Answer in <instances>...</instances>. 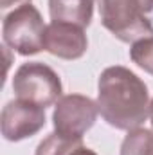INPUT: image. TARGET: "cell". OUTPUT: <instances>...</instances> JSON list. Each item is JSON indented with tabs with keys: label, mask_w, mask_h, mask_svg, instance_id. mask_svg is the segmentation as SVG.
I'll list each match as a JSON object with an SVG mask.
<instances>
[{
	"label": "cell",
	"mask_w": 153,
	"mask_h": 155,
	"mask_svg": "<svg viewBox=\"0 0 153 155\" xmlns=\"http://www.w3.org/2000/svg\"><path fill=\"white\" fill-rule=\"evenodd\" d=\"M99 114L97 103L83 94H67L61 96L52 112L54 132L72 137L83 139V135L96 124Z\"/></svg>",
	"instance_id": "cell-5"
},
{
	"label": "cell",
	"mask_w": 153,
	"mask_h": 155,
	"mask_svg": "<svg viewBox=\"0 0 153 155\" xmlns=\"http://www.w3.org/2000/svg\"><path fill=\"white\" fill-rule=\"evenodd\" d=\"M45 108L29 101L13 99L2 108L0 130L5 141L18 143L36 135L45 126Z\"/></svg>",
	"instance_id": "cell-6"
},
{
	"label": "cell",
	"mask_w": 153,
	"mask_h": 155,
	"mask_svg": "<svg viewBox=\"0 0 153 155\" xmlns=\"http://www.w3.org/2000/svg\"><path fill=\"white\" fill-rule=\"evenodd\" d=\"M88 49V38L85 27H79L70 22L52 20L45 29L43 51L61 60H79Z\"/></svg>",
	"instance_id": "cell-7"
},
{
	"label": "cell",
	"mask_w": 153,
	"mask_h": 155,
	"mask_svg": "<svg viewBox=\"0 0 153 155\" xmlns=\"http://www.w3.org/2000/svg\"><path fill=\"white\" fill-rule=\"evenodd\" d=\"M49 13L52 20L88 27L92 22L94 0H49Z\"/></svg>",
	"instance_id": "cell-8"
},
{
	"label": "cell",
	"mask_w": 153,
	"mask_h": 155,
	"mask_svg": "<svg viewBox=\"0 0 153 155\" xmlns=\"http://www.w3.org/2000/svg\"><path fill=\"white\" fill-rule=\"evenodd\" d=\"M72 155H97L94 150H90V148H85V146H81V148H77L76 152H72Z\"/></svg>",
	"instance_id": "cell-14"
},
{
	"label": "cell",
	"mask_w": 153,
	"mask_h": 155,
	"mask_svg": "<svg viewBox=\"0 0 153 155\" xmlns=\"http://www.w3.org/2000/svg\"><path fill=\"white\" fill-rule=\"evenodd\" d=\"M142 7H144L146 15L150 16V20H153V0H142Z\"/></svg>",
	"instance_id": "cell-13"
},
{
	"label": "cell",
	"mask_w": 153,
	"mask_h": 155,
	"mask_svg": "<svg viewBox=\"0 0 153 155\" xmlns=\"http://www.w3.org/2000/svg\"><path fill=\"white\" fill-rule=\"evenodd\" d=\"M81 146L83 139H72L58 132H52L38 144L34 155H72V152H76Z\"/></svg>",
	"instance_id": "cell-9"
},
{
	"label": "cell",
	"mask_w": 153,
	"mask_h": 155,
	"mask_svg": "<svg viewBox=\"0 0 153 155\" xmlns=\"http://www.w3.org/2000/svg\"><path fill=\"white\" fill-rule=\"evenodd\" d=\"M13 92L16 99L47 108L58 103L63 87L60 76L49 65L41 61H27L22 63L13 76Z\"/></svg>",
	"instance_id": "cell-4"
},
{
	"label": "cell",
	"mask_w": 153,
	"mask_h": 155,
	"mask_svg": "<svg viewBox=\"0 0 153 155\" xmlns=\"http://www.w3.org/2000/svg\"><path fill=\"white\" fill-rule=\"evenodd\" d=\"M97 108L101 117L117 130H135L150 117L146 83L122 65L108 67L97 81Z\"/></svg>",
	"instance_id": "cell-1"
},
{
	"label": "cell",
	"mask_w": 153,
	"mask_h": 155,
	"mask_svg": "<svg viewBox=\"0 0 153 155\" xmlns=\"http://www.w3.org/2000/svg\"><path fill=\"white\" fill-rule=\"evenodd\" d=\"M150 121H151V126H153V99L150 103Z\"/></svg>",
	"instance_id": "cell-15"
},
{
	"label": "cell",
	"mask_w": 153,
	"mask_h": 155,
	"mask_svg": "<svg viewBox=\"0 0 153 155\" xmlns=\"http://www.w3.org/2000/svg\"><path fill=\"white\" fill-rule=\"evenodd\" d=\"M121 155H153V132L146 128L130 130L122 139Z\"/></svg>",
	"instance_id": "cell-10"
},
{
	"label": "cell",
	"mask_w": 153,
	"mask_h": 155,
	"mask_svg": "<svg viewBox=\"0 0 153 155\" xmlns=\"http://www.w3.org/2000/svg\"><path fill=\"white\" fill-rule=\"evenodd\" d=\"M45 29L47 25L33 4L13 9L2 20V38L5 47L22 56H33L43 51Z\"/></svg>",
	"instance_id": "cell-3"
},
{
	"label": "cell",
	"mask_w": 153,
	"mask_h": 155,
	"mask_svg": "<svg viewBox=\"0 0 153 155\" xmlns=\"http://www.w3.org/2000/svg\"><path fill=\"white\" fill-rule=\"evenodd\" d=\"M130 58L137 67L153 76V35L133 41L130 47Z\"/></svg>",
	"instance_id": "cell-11"
},
{
	"label": "cell",
	"mask_w": 153,
	"mask_h": 155,
	"mask_svg": "<svg viewBox=\"0 0 153 155\" xmlns=\"http://www.w3.org/2000/svg\"><path fill=\"white\" fill-rule=\"evenodd\" d=\"M99 18L106 31L124 43L151 36L153 24L142 7V0H96Z\"/></svg>",
	"instance_id": "cell-2"
},
{
	"label": "cell",
	"mask_w": 153,
	"mask_h": 155,
	"mask_svg": "<svg viewBox=\"0 0 153 155\" xmlns=\"http://www.w3.org/2000/svg\"><path fill=\"white\" fill-rule=\"evenodd\" d=\"M24 4H31V0H2L0 2V9H2V13H5L9 7L16 9V7L24 5Z\"/></svg>",
	"instance_id": "cell-12"
}]
</instances>
